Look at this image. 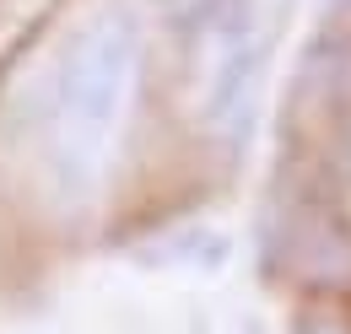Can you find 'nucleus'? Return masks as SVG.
<instances>
[{"label": "nucleus", "mask_w": 351, "mask_h": 334, "mask_svg": "<svg viewBox=\"0 0 351 334\" xmlns=\"http://www.w3.org/2000/svg\"><path fill=\"white\" fill-rule=\"evenodd\" d=\"M130 81V27L97 22L65 60V92H60V140L54 162L65 178H87L103 157V140L119 119V97Z\"/></svg>", "instance_id": "1"}]
</instances>
